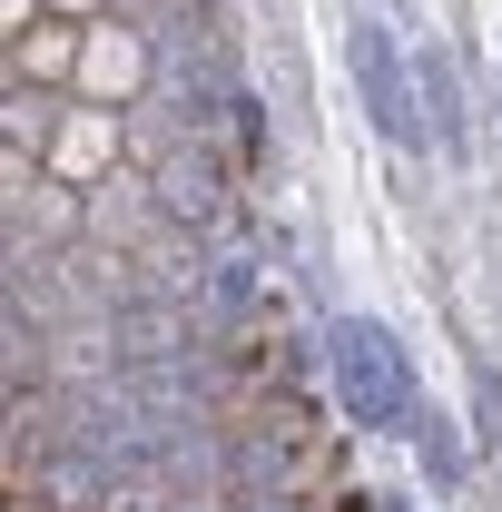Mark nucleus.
Here are the masks:
<instances>
[{
    "instance_id": "obj_13",
    "label": "nucleus",
    "mask_w": 502,
    "mask_h": 512,
    "mask_svg": "<svg viewBox=\"0 0 502 512\" xmlns=\"http://www.w3.org/2000/svg\"><path fill=\"white\" fill-rule=\"evenodd\" d=\"M424 512H463V503H424Z\"/></svg>"
},
{
    "instance_id": "obj_12",
    "label": "nucleus",
    "mask_w": 502,
    "mask_h": 512,
    "mask_svg": "<svg viewBox=\"0 0 502 512\" xmlns=\"http://www.w3.org/2000/svg\"><path fill=\"white\" fill-rule=\"evenodd\" d=\"M493 109H502V40H493Z\"/></svg>"
},
{
    "instance_id": "obj_6",
    "label": "nucleus",
    "mask_w": 502,
    "mask_h": 512,
    "mask_svg": "<svg viewBox=\"0 0 502 512\" xmlns=\"http://www.w3.org/2000/svg\"><path fill=\"white\" fill-rule=\"evenodd\" d=\"M119 119H128V109H99V99H69L60 138H50V188H69V197L109 188V178H119Z\"/></svg>"
},
{
    "instance_id": "obj_1",
    "label": "nucleus",
    "mask_w": 502,
    "mask_h": 512,
    "mask_svg": "<svg viewBox=\"0 0 502 512\" xmlns=\"http://www.w3.org/2000/svg\"><path fill=\"white\" fill-rule=\"evenodd\" d=\"M315 375H325L335 424H345V434H375V444H404V424H414V404H424L414 345L384 316H365V306H325V325H315Z\"/></svg>"
},
{
    "instance_id": "obj_11",
    "label": "nucleus",
    "mask_w": 502,
    "mask_h": 512,
    "mask_svg": "<svg viewBox=\"0 0 502 512\" xmlns=\"http://www.w3.org/2000/svg\"><path fill=\"white\" fill-rule=\"evenodd\" d=\"M50 10H69V20H99V10H128V0H50Z\"/></svg>"
},
{
    "instance_id": "obj_10",
    "label": "nucleus",
    "mask_w": 502,
    "mask_h": 512,
    "mask_svg": "<svg viewBox=\"0 0 502 512\" xmlns=\"http://www.w3.org/2000/svg\"><path fill=\"white\" fill-rule=\"evenodd\" d=\"M30 20H50V0H0V40H20Z\"/></svg>"
},
{
    "instance_id": "obj_8",
    "label": "nucleus",
    "mask_w": 502,
    "mask_h": 512,
    "mask_svg": "<svg viewBox=\"0 0 502 512\" xmlns=\"http://www.w3.org/2000/svg\"><path fill=\"white\" fill-rule=\"evenodd\" d=\"M463 424H473L483 463H502V365H493V355H473V365H463Z\"/></svg>"
},
{
    "instance_id": "obj_7",
    "label": "nucleus",
    "mask_w": 502,
    "mask_h": 512,
    "mask_svg": "<svg viewBox=\"0 0 502 512\" xmlns=\"http://www.w3.org/2000/svg\"><path fill=\"white\" fill-rule=\"evenodd\" d=\"M79 40H89V20H30L20 40H0V79H40V89H79Z\"/></svg>"
},
{
    "instance_id": "obj_5",
    "label": "nucleus",
    "mask_w": 502,
    "mask_h": 512,
    "mask_svg": "<svg viewBox=\"0 0 502 512\" xmlns=\"http://www.w3.org/2000/svg\"><path fill=\"white\" fill-rule=\"evenodd\" d=\"M404 453H414V483L434 493V503H473V473H483V444H473V424L453 414V404H414V424H404Z\"/></svg>"
},
{
    "instance_id": "obj_3",
    "label": "nucleus",
    "mask_w": 502,
    "mask_h": 512,
    "mask_svg": "<svg viewBox=\"0 0 502 512\" xmlns=\"http://www.w3.org/2000/svg\"><path fill=\"white\" fill-rule=\"evenodd\" d=\"M414 109L434 128L443 168H473V158H483V119H473V89H463V60H453L443 30H414Z\"/></svg>"
},
{
    "instance_id": "obj_4",
    "label": "nucleus",
    "mask_w": 502,
    "mask_h": 512,
    "mask_svg": "<svg viewBox=\"0 0 502 512\" xmlns=\"http://www.w3.org/2000/svg\"><path fill=\"white\" fill-rule=\"evenodd\" d=\"M148 79H158V40H148V20H138V10H99L89 40H79V99H99V109H138Z\"/></svg>"
},
{
    "instance_id": "obj_14",
    "label": "nucleus",
    "mask_w": 502,
    "mask_h": 512,
    "mask_svg": "<svg viewBox=\"0 0 502 512\" xmlns=\"http://www.w3.org/2000/svg\"><path fill=\"white\" fill-rule=\"evenodd\" d=\"M256 10H286V0H256Z\"/></svg>"
},
{
    "instance_id": "obj_9",
    "label": "nucleus",
    "mask_w": 502,
    "mask_h": 512,
    "mask_svg": "<svg viewBox=\"0 0 502 512\" xmlns=\"http://www.w3.org/2000/svg\"><path fill=\"white\" fill-rule=\"evenodd\" d=\"M227 128H237L247 168H266V158H276V138H266V99H256V89H227Z\"/></svg>"
},
{
    "instance_id": "obj_2",
    "label": "nucleus",
    "mask_w": 502,
    "mask_h": 512,
    "mask_svg": "<svg viewBox=\"0 0 502 512\" xmlns=\"http://www.w3.org/2000/svg\"><path fill=\"white\" fill-rule=\"evenodd\" d=\"M335 60H345V89H355V109H365L384 158L434 168V128H424V109H414V30H404L394 10H375V0H355Z\"/></svg>"
}]
</instances>
